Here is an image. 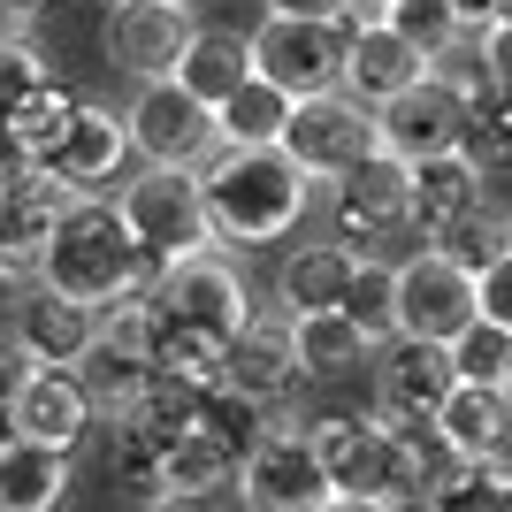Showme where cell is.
<instances>
[{
  "label": "cell",
  "mask_w": 512,
  "mask_h": 512,
  "mask_svg": "<svg viewBox=\"0 0 512 512\" xmlns=\"http://www.w3.org/2000/svg\"><path fill=\"white\" fill-rule=\"evenodd\" d=\"M199 428H207V436H222V444L245 459V451L276 428V406H260V398H245V390H230V383H214L207 398H199Z\"/></svg>",
  "instance_id": "32"
},
{
  "label": "cell",
  "mask_w": 512,
  "mask_h": 512,
  "mask_svg": "<svg viewBox=\"0 0 512 512\" xmlns=\"http://www.w3.org/2000/svg\"><path fill=\"white\" fill-rule=\"evenodd\" d=\"M390 31H398V39H406L421 62H436V54L459 39V23H451L444 0H398V8H390Z\"/></svg>",
  "instance_id": "35"
},
{
  "label": "cell",
  "mask_w": 512,
  "mask_h": 512,
  "mask_svg": "<svg viewBox=\"0 0 512 512\" xmlns=\"http://www.w3.org/2000/svg\"><path fill=\"white\" fill-rule=\"evenodd\" d=\"M428 245H436L444 260H459L467 276H482V268H490V260H497V253L512 245V214L482 207V214H467V222H451L444 237H428Z\"/></svg>",
  "instance_id": "33"
},
{
  "label": "cell",
  "mask_w": 512,
  "mask_h": 512,
  "mask_svg": "<svg viewBox=\"0 0 512 512\" xmlns=\"http://www.w3.org/2000/svg\"><path fill=\"white\" fill-rule=\"evenodd\" d=\"M253 314H260L253 283H245L237 253H222V245L169 260V268L146 283V321L153 329H184V337H207V344H222V352H230V337Z\"/></svg>",
  "instance_id": "4"
},
{
  "label": "cell",
  "mask_w": 512,
  "mask_h": 512,
  "mask_svg": "<svg viewBox=\"0 0 512 512\" xmlns=\"http://www.w3.org/2000/svg\"><path fill=\"white\" fill-rule=\"evenodd\" d=\"M329 192V214H337V245L352 260H383L398 268L406 253H421L428 237L413 230V169L398 153H367L360 169H344L337 184H321Z\"/></svg>",
  "instance_id": "3"
},
{
  "label": "cell",
  "mask_w": 512,
  "mask_h": 512,
  "mask_svg": "<svg viewBox=\"0 0 512 512\" xmlns=\"http://www.w3.org/2000/svg\"><path fill=\"white\" fill-rule=\"evenodd\" d=\"M352 268L360 260L344 253L337 237H306V245H291V253L276 260V314H291V321H306V314H337L344 306V291H352Z\"/></svg>",
  "instance_id": "18"
},
{
  "label": "cell",
  "mask_w": 512,
  "mask_h": 512,
  "mask_svg": "<svg viewBox=\"0 0 512 512\" xmlns=\"http://www.w3.org/2000/svg\"><path fill=\"white\" fill-rule=\"evenodd\" d=\"M169 8H184V16H199V8H207V0H169Z\"/></svg>",
  "instance_id": "49"
},
{
  "label": "cell",
  "mask_w": 512,
  "mask_h": 512,
  "mask_svg": "<svg viewBox=\"0 0 512 512\" xmlns=\"http://www.w3.org/2000/svg\"><path fill=\"white\" fill-rule=\"evenodd\" d=\"M490 77H497V92H512V23L490 31Z\"/></svg>",
  "instance_id": "43"
},
{
  "label": "cell",
  "mask_w": 512,
  "mask_h": 512,
  "mask_svg": "<svg viewBox=\"0 0 512 512\" xmlns=\"http://www.w3.org/2000/svg\"><path fill=\"white\" fill-rule=\"evenodd\" d=\"M69 467H77L69 451H46V444L8 436V444H0V512H62Z\"/></svg>",
  "instance_id": "25"
},
{
  "label": "cell",
  "mask_w": 512,
  "mask_h": 512,
  "mask_svg": "<svg viewBox=\"0 0 512 512\" xmlns=\"http://www.w3.org/2000/svg\"><path fill=\"white\" fill-rule=\"evenodd\" d=\"M222 383L245 390V398H260V406H276L283 390L299 383V344H291V314L260 306V314L230 337V352H222Z\"/></svg>",
  "instance_id": "17"
},
{
  "label": "cell",
  "mask_w": 512,
  "mask_h": 512,
  "mask_svg": "<svg viewBox=\"0 0 512 512\" xmlns=\"http://www.w3.org/2000/svg\"><path fill=\"white\" fill-rule=\"evenodd\" d=\"M383 8H398V0H383Z\"/></svg>",
  "instance_id": "53"
},
{
  "label": "cell",
  "mask_w": 512,
  "mask_h": 512,
  "mask_svg": "<svg viewBox=\"0 0 512 512\" xmlns=\"http://www.w3.org/2000/svg\"><path fill=\"white\" fill-rule=\"evenodd\" d=\"M459 31H497V0H444Z\"/></svg>",
  "instance_id": "42"
},
{
  "label": "cell",
  "mask_w": 512,
  "mask_h": 512,
  "mask_svg": "<svg viewBox=\"0 0 512 512\" xmlns=\"http://www.w3.org/2000/svg\"><path fill=\"white\" fill-rule=\"evenodd\" d=\"M474 299H482V321L512 337V245L482 268V276H474Z\"/></svg>",
  "instance_id": "38"
},
{
  "label": "cell",
  "mask_w": 512,
  "mask_h": 512,
  "mask_svg": "<svg viewBox=\"0 0 512 512\" xmlns=\"http://www.w3.org/2000/svg\"><path fill=\"white\" fill-rule=\"evenodd\" d=\"M8 421H16L23 444H46V451H69V459H77V444L100 428V413H92L77 367H39V375L23 383V398H16Z\"/></svg>",
  "instance_id": "16"
},
{
  "label": "cell",
  "mask_w": 512,
  "mask_h": 512,
  "mask_svg": "<svg viewBox=\"0 0 512 512\" xmlns=\"http://www.w3.org/2000/svg\"><path fill=\"white\" fill-rule=\"evenodd\" d=\"M291 344H299V383H337V375H352V367L375 360V344H367L344 314L291 321Z\"/></svg>",
  "instance_id": "28"
},
{
  "label": "cell",
  "mask_w": 512,
  "mask_h": 512,
  "mask_svg": "<svg viewBox=\"0 0 512 512\" xmlns=\"http://www.w3.org/2000/svg\"><path fill=\"white\" fill-rule=\"evenodd\" d=\"M192 39H199V16H184L169 0H123V8H107V23H100L107 62L123 69V77H138V85L176 77V62H184Z\"/></svg>",
  "instance_id": "14"
},
{
  "label": "cell",
  "mask_w": 512,
  "mask_h": 512,
  "mask_svg": "<svg viewBox=\"0 0 512 512\" xmlns=\"http://www.w3.org/2000/svg\"><path fill=\"white\" fill-rule=\"evenodd\" d=\"M497 23H512V0H497Z\"/></svg>",
  "instance_id": "50"
},
{
  "label": "cell",
  "mask_w": 512,
  "mask_h": 512,
  "mask_svg": "<svg viewBox=\"0 0 512 512\" xmlns=\"http://www.w3.org/2000/svg\"><path fill=\"white\" fill-rule=\"evenodd\" d=\"M69 214V199L54 192V184H23V192H0V276H23L31 283V268H39L46 237H54V222Z\"/></svg>",
  "instance_id": "22"
},
{
  "label": "cell",
  "mask_w": 512,
  "mask_h": 512,
  "mask_svg": "<svg viewBox=\"0 0 512 512\" xmlns=\"http://www.w3.org/2000/svg\"><path fill=\"white\" fill-rule=\"evenodd\" d=\"M31 23H39V16H23L16 0H0V46H16V39H31Z\"/></svg>",
  "instance_id": "44"
},
{
  "label": "cell",
  "mask_w": 512,
  "mask_h": 512,
  "mask_svg": "<svg viewBox=\"0 0 512 512\" xmlns=\"http://www.w3.org/2000/svg\"><path fill=\"white\" fill-rule=\"evenodd\" d=\"M291 92H276L268 77H253V85H237L230 100L214 107V138L237 153H260V146H283V123H291Z\"/></svg>",
  "instance_id": "27"
},
{
  "label": "cell",
  "mask_w": 512,
  "mask_h": 512,
  "mask_svg": "<svg viewBox=\"0 0 512 512\" xmlns=\"http://www.w3.org/2000/svg\"><path fill=\"white\" fill-rule=\"evenodd\" d=\"M329 474L314 459V436H306V413H276V428L245 451L237 467V505L245 512H314L329 505Z\"/></svg>",
  "instance_id": "6"
},
{
  "label": "cell",
  "mask_w": 512,
  "mask_h": 512,
  "mask_svg": "<svg viewBox=\"0 0 512 512\" xmlns=\"http://www.w3.org/2000/svg\"><path fill=\"white\" fill-rule=\"evenodd\" d=\"M100 8H123V0H100Z\"/></svg>",
  "instance_id": "52"
},
{
  "label": "cell",
  "mask_w": 512,
  "mask_h": 512,
  "mask_svg": "<svg viewBox=\"0 0 512 512\" xmlns=\"http://www.w3.org/2000/svg\"><path fill=\"white\" fill-rule=\"evenodd\" d=\"M505 367H512V337H505V329L474 321V329H459V337H451V375H459V383L505 390Z\"/></svg>",
  "instance_id": "34"
},
{
  "label": "cell",
  "mask_w": 512,
  "mask_h": 512,
  "mask_svg": "<svg viewBox=\"0 0 512 512\" xmlns=\"http://www.w3.org/2000/svg\"><path fill=\"white\" fill-rule=\"evenodd\" d=\"M237 459L222 436H207V428H192V436H176L169 451H161V482H153V497H192V505H214L222 490H237Z\"/></svg>",
  "instance_id": "24"
},
{
  "label": "cell",
  "mask_w": 512,
  "mask_h": 512,
  "mask_svg": "<svg viewBox=\"0 0 512 512\" xmlns=\"http://www.w3.org/2000/svg\"><path fill=\"white\" fill-rule=\"evenodd\" d=\"M138 512H214V505H192V497H146Z\"/></svg>",
  "instance_id": "47"
},
{
  "label": "cell",
  "mask_w": 512,
  "mask_h": 512,
  "mask_svg": "<svg viewBox=\"0 0 512 512\" xmlns=\"http://www.w3.org/2000/svg\"><path fill=\"white\" fill-rule=\"evenodd\" d=\"M314 176L291 161L283 146H260V153H237V146H214V161L199 169V199H207V230L222 253H260V245H283V237L306 222L314 207Z\"/></svg>",
  "instance_id": "1"
},
{
  "label": "cell",
  "mask_w": 512,
  "mask_h": 512,
  "mask_svg": "<svg viewBox=\"0 0 512 512\" xmlns=\"http://www.w3.org/2000/svg\"><path fill=\"white\" fill-rule=\"evenodd\" d=\"M31 375H39V367H31V352L0 329V444L16 436V421H8V413H16V398H23V383H31Z\"/></svg>",
  "instance_id": "39"
},
{
  "label": "cell",
  "mask_w": 512,
  "mask_h": 512,
  "mask_svg": "<svg viewBox=\"0 0 512 512\" xmlns=\"http://www.w3.org/2000/svg\"><path fill=\"white\" fill-rule=\"evenodd\" d=\"M31 283L54 291V299H69V306H85V314H107V306L146 299L153 260L130 245L115 199H69V214L54 222V237H46Z\"/></svg>",
  "instance_id": "2"
},
{
  "label": "cell",
  "mask_w": 512,
  "mask_h": 512,
  "mask_svg": "<svg viewBox=\"0 0 512 512\" xmlns=\"http://www.w3.org/2000/svg\"><path fill=\"white\" fill-rule=\"evenodd\" d=\"M482 321V299H474V276L459 260H444L436 245L398 260V337L421 344H451L459 329Z\"/></svg>",
  "instance_id": "9"
},
{
  "label": "cell",
  "mask_w": 512,
  "mask_h": 512,
  "mask_svg": "<svg viewBox=\"0 0 512 512\" xmlns=\"http://www.w3.org/2000/svg\"><path fill=\"white\" fill-rule=\"evenodd\" d=\"M16 8H23V16H46V8H54V0H16Z\"/></svg>",
  "instance_id": "48"
},
{
  "label": "cell",
  "mask_w": 512,
  "mask_h": 512,
  "mask_svg": "<svg viewBox=\"0 0 512 512\" xmlns=\"http://www.w3.org/2000/svg\"><path fill=\"white\" fill-rule=\"evenodd\" d=\"M23 291H31V283H23V276H0V329H8V321H16Z\"/></svg>",
  "instance_id": "45"
},
{
  "label": "cell",
  "mask_w": 512,
  "mask_h": 512,
  "mask_svg": "<svg viewBox=\"0 0 512 512\" xmlns=\"http://www.w3.org/2000/svg\"><path fill=\"white\" fill-rule=\"evenodd\" d=\"M436 436H444L451 459H497V451H512V398L459 383L436 413Z\"/></svg>",
  "instance_id": "23"
},
{
  "label": "cell",
  "mask_w": 512,
  "mask_h": 512,
  "mask_svg": "<svg viewBox=\"0 0 512 512\" xmlns=\"http://www.w3.org/2000/svg\"><path fill=\"white\" fill-rule=\"evenodd\" d=\"M23 184H39V161H31V146L16 130L0 123V192H23Z\"/></svg>",
  "instance_id": "40"
},
{
  "label": "cell",
  "mask_w": 512,
  "mask_h": 512,
  "mask_svg": "<svg viewBox=\"0 0 512 512\" xmlns=\"http://www.w3.org/2000/svg\"><path fill=\"white\" fill-rule=\"evenodd\" d=\"M367 375H375V406L390 428H421L444 413V398L459 390V375H451V344H421V337H390L375 344V360H367Z\"/></svg>",
  "instance_id": "10"
},
{
  "label": "cell",
  "mask_w": 512,
  "mask_h": 512,
  "mask_svg": "<svg viewBox=\"0 0 512 512\" xmlns=\"http://www.w3.org/2000/svg\"><path fill=\"white\" fill-rule=\"evenodd\" d=\"M46 77H54V62L39 54V39H16V46H0V123L23 107V92H39Z\"/></svg>",
  "instance_id": "37"
},
{
  "label": "cell",
  "mask_w": 512,
  "mask_h": 512,
  "mask_svg": "<svg viewBox=\"0 0 512 512\" xmlns=\"http://www.w3.org/2000/svg\"><path fill=\"white\" fill-rule=\"evenodd\" d=\"M375 130H383V153H398L413 169V161L459 153V138H467V100L444 92L436 77H421L413 92H398L390 107H375Z\"/></svg>",
  "instance_id": "15"
},
{
  "label": "cell",
  "mask_w": 512,
  "mask_h": 512,
  "mask_svg": "<svg viewBox=\"0 0 512 512\" xmlns=\"http://www.w3.org/2000/svg\"><path fill=\"white\" fill-rule=\"evenodd\" d=\"M505 398H512V367H505Z\"/></svg>",
  "instance_id": "51"
},
{
  "label": "cell",
  "mask_w": 512,
  "mask_h": 512,
  "mask_svg": "<svg viewBox=\"0 0 512 512\" xmlns=\"http://www.w3.org/2000/svg\"><path fill=\"white\" fill-rule=\"evenodd\" d=\"M92 321L100 314H85V306H69V299H54V291H23V306H16V321H8V337L31 352V367H77L85 360V344H92Z\"/></svg>",
  "instance_id": "21"
},
{
  "label": "cell",
  "mask_w": 512,
  "mask_h": 512,
  "mask_svg": "<svg viewBox=\"0 0 512 512\" xmlns=\"http://www.w3.org/2000/svg\"><path fill=\"white\" fill-rule=\"evenodd\" d=\"M39 176L62 199H115V184L130 176V130H123V115H115L107 100H85V107H77V123H69V138L39 161Z\"/></svg>",
  "instance_id": "11"
},
{
  "label": "cell",
  "mask_w": 512,
  "mask_h": 512,
  "mask_svg": "<svg viewBox=\"0 0 512 512\" xmlns=\"http://www.w3.org/2000/svg\"><path fill=\"white\" fill-rule=\"evenodd\" d=\"M100 428H107V474L153 497V482H161V451H153L138 428H123V421H100Z\"/></svg>",
  "instance_id": "36"
},
{
  "label": "cell",
  "mask_w": 512,
  "mask_h": 512,
  "mask_svg": "<svg viewBox=\"0 0 512 512\" xmlns=\"http://www.w3.org/2000/svg\"><path fill=\"white\" fill-rule=\"evenodd\" d=\"M337 314L352 321L367 344H390V337H398V268H383V260H360V268H352V291H344Z\"/></svg>",
  "instance_id": "31"
},
{
  "label": "cell",
  "mask_w": 512,
  "mask_h": 512,
  "mask_svg": "<svg viewBox=\"0 0 512 512\" xmlns=\"http://www.w3.org/2000/svg\"><path fill=\"white\" fill-rule=\"evenodd\" d=\"M77 107H85V92L69 85V77H46L39 92H23V107L8 115V130H16L23 146H31V161H46V153L69 138V123H77Z\"/></svg>",
  "instance_id": "29"
},
{
  "label": "cell",
  "mask_w": 512,
  "mask_h": 512,
  "mask_svg": "<svg viewBox=\"0 0 512 512\" xmlns=\"http://www.w3.org/2000/svg\"><path fill=\"white\" fill-rule=\"evenodd\" d=\"M428 77V62L413 54L390 23H375V31H352L344 39V69H337V92H352L360 107H390L398 92H413Z\"/></svg>",
  "instance_id": "19"
},
{
  "label": "cell",
  "mask_w": 512,
  "mask_h": 512,
  "mask_svg": "<svg viewBox=\"0 0 512 512\" xmlns=\"http://www.w3.org/2000/svg\"><path fill=\"white\" fill-rule=\"evenodd\" d=\"M115 214H123L130 245L153 260V276L184 253H207L214 230H207V199H199V176L192 169H138L115 184Z\"/></svg>",
  "instance_id": "5"
},
{
  "label": "cell",
  "mask_w": 512,
  "mask_h": 512,
  "mask_svg": "<svg viewBox=\"0 0 512 512\" xmlns=\"http://www.w3.org/2000/svg\"><path fill=\"white\" fill-rule=\"evenodd\" d=\"M176 85L192 92L199 107H222L237 85H253V46H245V31H207L199 23V39L184 46V62H176Z\"/></svg>",
  "instance_id": "26"
},
{
  "label": "cell",
  "mask_w": 512,
  "mask_h": 512,
  "mask_svg": "<svg viewBox=\"0 0 512 512\" xmlns=\"http://www.w3.org/2000/svg\"><path fill=\"white\" fill-rule=\"evenodd\" d=\"M123 130H130V153L146 161V169H207L214 161V115L192 100V92L161 77V85H138V100L123 107Z\"/></svg>",
  "instance_id": "7"
},
{
  "label": "cell",
  "mask_w": 512,
  "mask_h": 512,
  "mask_svg": "<svg viewBox=\"0 0 512 512\" xmlns=\"http://www.w3.org/2000/svg\"><path fill=\"white\" fill-rule=\"evenodd\" d=\"M375 146H383L375 107H360L352 92H314V100H299L291 123H283V153H291L314 184H337V176L360 169Z\"/></svg>",
  "instance_id": "8"
},
{
  "label": "cell",
  "mask_w": 512,
  "mask_h": 512,
  "mask_svg": "<svg viewBox=\"0 0 512 512\" xmlns=\"http://www.w3.org/2000/svg\"><path fill=\"white\" fill-rule=\"evenodd\" d=\"M428 512H512V451L497 459H459L444 474V490L428 497Z\"/></svg>",
  "instance_id": "30"
},
{
  "label": "cell",
  "mask_w": 512,
  "mask_h": 512,
  "mask_svg": "<svg viewBox=\"0 0 512 512\" xmlns=\"http://www.w3.org/2000/svg\"><path fill=\"white\" fill-rule=\"evenodd\" d=\"M344 0H260V16H283V23H337Z\"/></svg>",
  "instance_id": "41"
},
{
  "label": "cell",
  "mask_w": 512,
  "mask_h": 512,
  "mask_svg": "<svg viewBox=\"0 0 512 512\" xmlns=\"http://www.w3.org/2000/svg\"><path fill=\"white\" fill-rule=\"evenodd\" d=\"M77 383H85V398H92V413H100V421H115V413H123L130 398L153 383V352H146V299L107 306V314L92 321V344H85V360H77Z\"/></svg>",
  "instance_id": "12"
},
{
  "label": "cell",
  "mask_w": 512,
  "mask_h": 512,
  "mask_svg": "<svg viewBox=\"0 0 512 512\" xmlns=\"http://www.w3.org/2000/svg\"><path fill=\"white\" fill-rule=\"evenodd\" d=\"M490 207V176L474 169L467 153H436V161H413V230L444 237L451 222Z\"/></svg>",
  "instance_id": "20"
},
{
  "label": "cell",
  "mask_w": 512,
  "mask_h": 512,
  "mask_svg": "<svg viewBox=\"0 0 512 512\" xmlns=\"http://www.w3.org/2000/svg\"><path fill=\"white\" fill-rule=\"evenodd\" d=\"M245 46H253V77H268V85L291 92V100L337 92V69H344L337 23H283V16H260V31H245Z\"/></svg>",
  "instance_id": "13"
},
{
  "label": "cell",
  "mask_w": 512,
  "mask_h": 512,
  "mask_svg": "<svg viewBox=\"0 0 512 512\" xmlns=\"http://www.w3.org/2000/svg\"><path fill=\"white\" fill-rule=\"evenodd\" d=\"M314 512H398V505H383V497H329V505H314Z\"/></svg>",
  "instance_id": "46"
}]
</instances>
